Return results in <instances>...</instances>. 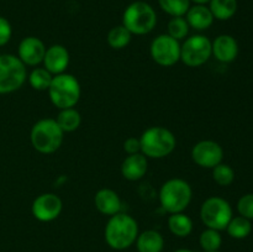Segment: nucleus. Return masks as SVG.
Returning <instances> with one entry per match:
<instances>
[{
  "mask_svg": "<svg viewBox=\"0 0 253 252\" xmlns=\"http://www.w3.org/2000/svg\"><path fill=\"white\" fill-rule=\"evenodd\" d=\"M167 30V34L169 35L170 37L175 39L177 41H180V40H184L185 37L188 36L190 27L184 16H177L172 17V19L169 20Z\"/></svg>",
  "mask_w": 253,
  "mask_h": 252,
  "instance_id": "nucleus-29",
  "label": "nucleus"
},
{
  "mask_svg": "<svg viewBox=\"0 0 253 252\" xmlns=\"http://www.w3.org/2000/svg\"><path fill=\"white\" fill-rule=\"evenodd\" d=\"M124 151L127 155H135L141 152V142L137 137H128L124 142Z\"/></svg>",
  "mask_w": 253,
  "mask_h": 252,
  "instance_id": "nucleus-32",
  "label": "nucleus"
},
{
  "mask_svg": "<svg viewBox=\"0 0 253 252\" xmlns=\"http://www.w3.org/2000/svg\"><path fill=\"white\" fill-rule=\"evenodd\" d=\"M52 79H53V76L44 67H36L27 76V81L31 88L39 91L48 90Z\"/></svg>",
  "mask_w": 253,
  "mask_h": 252,
  "instance_id": "nucleus-24",
  "label": "nucleus"
},
{
  "mask_svg": "<svg viewBox=\"0 0 253 252\" xmlns=\"http://www.w3.org/2000/svg\"><path fill=\"white\" fill-rule=\"evenodd\" d=\"M211 53L221 63H231L239 54V43L231 35H219L211 42Z\"/></svg>",
  "mask_w": 253,
  "mask_h": 252,
  "instance_id": "nucleus-15",
  "label": "nucleus"
},
{
  "mask_svg": "<svg viewBox=\"0 0 253 252\" xmlns=\"http://www.w3.org/2000/svg\"><path fill=\"white\" fill-rule=\"evenodd\" d=\"M94 205L100 214L113 216L121 211L123 203L115 190L110 188H101L94 195Z\"/></svg>",
  "mask_w": 253,
  "mask_h": 252,
  "instance_id": "nucleus-17",
  "label": "nucleus"
},
{
  "mask_svg": "<svg viewBox=\"0 0 253 252\" xmlns=\"http://www.w3.org/2000/svg\"><path fill=\"white\" fill-rule=\"evenodd\" d=\"M69 61H71L69 52L63 44H52L46 49L42 63L52 76H57V74L66 73Z\"/></svg>",
  "mask_w": 253,
  "mask_h": 252,
  "instance_id": "nucleus-14",
  "label": "nucleus"
},
{
  "mask_svg": "<svg viewBox=\"0 0 253 252\" xmlns=\"http://www.w3.org/2000/svg\"><path fill=\"white\" fill-rule=\"evenodd\" d=\"M211 56V41L204 35H193L180 44V61L192 68L205 64Z\"/></svg>",
  "mask_w": 253,
  "mask_h": 252,
  "instance_id": "nucleus-9",
  "label": "nucleus"
},
{
  "mask_svg": "<svg viewBox=\"0 0 253 252\" xmlns=\"http://www.w3.org/2000/svg\"><path fill=\"white\" fill-rule=\"evenodd\" d=\"M148 170V158L143 153L128 155L121 163V174L130 182L142 179Z\"/></svg>",
  "mask_w": 253,
  "mask_h": 252,
  "instance_id": "nucleus-16",
  "label": "nucleus"
},
{
  "mask_svg": "<svg viewBox=\"0 0 253 252\" xmlns=\"http://www.w3.org/2000/svg\"><path fill=\"white\" fill-rule=\"evenodd\" d=\"M56 121L64 133L73 132L81 126L82 116L81 113L76 108L62 109V110H59L58 115H57Z\"/></svg>",
  "mask_w": 253,
  "mask_h": 252,
  "instance_id": "nucleus-22",
  "label": "nucleus"
},
{
  "mask_svg": "<svg viewBox=\"0 0 253 252\" xmlns=\"http://www.w3.org/2000/svg\"><path fill=\"white\" fill-rule=\"evenodd\" d=\"M232 216L231 205L221 197L208 198L200 207V219L208 229L226 230Z\"/></svg>",
  "mask_w": 253,
  "mask_h": 252,
  "instance_id": "nucleus-8",
  "label": "nucleus"
},
{
  "mask_svg": "<svg viewBox=\"0 0 253 252\" xmlns=\"http://www.w3.org/2000/svg\"><path fill=\"white\" fill-rule=\"evenodd\" d=\"M193 220L184 212H177V214H169L168 217V229L174 236L187 237L192 234Z\"/></svg>",
  "mask_w": 253,
  "mask_h": 252,
  "instance_id": "nucleus-20",
  "label": "nucleus"
},
{
  "mask_svg": "<svg viewBox=\"0 0 253 252\" xmlns=\"http://www.w3.org/2000/svg\"><path fill=\"white\" fill-rule=\"evenodd\" d=\"M237 211L249 220H253V193L242 195L237 202Z\"/></svg>",
  "mask_w": 253,
  "mask_h": 252,
  "instance_id": "nucleus-30",
  "label": "nucleus"
},
{
  "mask_svg": "<svg viewBox=\"0 0 253 252\" xmlns=\"http://www.w3.org/2000/svg\"><path fill=\"white\" fill-rule=\"evenodd\" d=\"M212 179L220 187H229L235 180V170L226 163H220L212 168Z\"/></svg>",
  "mask_w": 253,
  "mask_h": 252,
  "instance_id": "nucleus-28",
  "label": "nucleus"
},
{
  "mask_svg": "<svg viewBox=\"0 0 253 252\" xmlns=\"http://www.w3.org/2000/svg\"><path fill=\"white\" fill-rule=\"evenodd\" d=\"M12 27L7 19L0 16V47L5 46L11 40Z\"/></svg>",
  "mask_w": 253,
  "mask_h": 252,
  "instance_id": "nucleus-31",
  "label": "nucleus"
},
{
  "mask_svg": "<svg viewBox=\"0 0 253 252\" xmlns=\"http://www.w3.org/2000/svg\"><path fill=\"white\" fill-rule=\"evenodd\" d=\"M204 252H205V251H204ZM208 252H220V251H219V250H217V251H208Z\"/></svg>",
  "mask_w": 253,
  "mask_h": 252,
  "instance_id": "nucleus-35",
  "label": "nucleus"
},
{
  "mask_svg": "<svg viewBox=\"0 0 253 252\" xmlns=\"http://www.w3.org/2000/svg\"><path fill=\"white\" fill-rule=\"evenodd\" d=\"M46 49L47 47L41 39L36 36H27L20 41L17 57L25 66L36 67L43 62Z\"/></svg>",
  "mask_w": 253,
  "mask_h": 252,
  "instance_id": "nucleus-13",
  "label": "nucleus"
},
{
  "mask_svg": "<svg viewBox=\"0 0 253 252\" xmlns=\"http://www.w3.org/2000/svg\"><path fill=\"white\" fill-rule=\"evenodd\" d=\"M237 0H210L209 9L214 19L226 21L235 16L237 11Z\"/></svg>",
  "mask_w": 253,
  "mask_h": 252,
  "instance_id": "nucleus-21",
  "label": "nucleus"
},
{
  "mask_svg": "<svg viewBox=\"0 0 253 252\" xmlns=\"http://www.w3.org/2000/svg\"><path fill=\"white\" fill-rule=\"evenodd\" d=\"M138 234V224L135 217L121 211L110 216L104 231L106 244L109 247L118 251H123L132 246Z\"/></svg>",
  "mask_w": 253,
  "mask_h": 252,
  "instance_id": "nucleus-1",
  "label": "nucleus"
},
{
  "mask_svg": "<svg viewBox=\"0 0 253 252\" xmlns=\"http://www.w3.org/2000/svg\"><path fill=\"white\" fill-rule=\"evenodd\" d=\"M210 0H190V2H194V4H202V5H207L209 4Z\"/></svg>",
  "mask_w": 253,
  "mask_h": 252,
  "instance_id": "nucleus-33",
  "label": "nucleus"
},
{
  "mask_svg": "<svg viewBox=\"0 0 253 252\" xmlns=\"http://www.w3.org/2000/svg\"><path fill=\"white\" fill-rule=\"evenodd\" d=\"M190 156L193 162L197 166L207 169H212L215 166L222 162L224 150L216 141L203 140L193 146Z\"/></svg>",
  "mask_w": 253,
  "mask_h": 252,
  "instance_id": "nucleus-11",
  "label": "nucleus"
},
{
  "mask_svg": "<svg viewBox=\"0 0 253 252\" xmlns=\"http://www.w3.org/2000/svg\"><path fill=\"white\" fill-rule=\"evenodd\" d=\"M47 91L51 103L59 110L74 108L78 104L82 94L78 79L69 73L53 76L51 85Z\"/></svg>",
  "mask_w": 253,
  "mask_h": 252,
  "instance_id": "nucleus-5",
  "label": "nucleus"
},
{
  "mask_svg": "<svg viewBox=\"0 0 253 252\" xmlns=\"http://www.w3.org/2000/svg\"><path fill=\"white\" fill-rule=\"evenodd\" d=\"M141 153L147 158L160 160L169 156L177 146L174 133L163 126H151L140 137Z\"/></svg>",
  "mask_w": 253,
  "mask_h": 252,
  "instance_id": "nucleus-3",
  "label": "nucleus"
},
{
  "mask_svg": "<svg viewBox=\"0 0 253 252\" xmlns=\"http://www.w3.org/2000/svg\"><path fill=\"white\" fill-rule=\"evenodd\" d=\"M199 244L202 249L205 252L208 251H217L221 247L222 237L220 231L214 229H208L200 234L199 236Z\"/></svg>",
  "mask_w": 253,
  "mask_h": 252,
  "instance_id": "nucleus-27",
  "label": "nucleus"
},
{
  "mask_svg": "<svg viewBox=\"0 0 253 252\" xmlns=\"http://www.w3.org/2000/svg\"><path fill=\"white\" fill-rule=\"evenodd\" d=\"M135 244L138 252H162L165 239L162 234L156 230H146L138 234Z\"/></svg>",
  "mask_w": 253,
  "mask_h": 252,
  "instance_id": "nucleus-19",
  "label": "nucleus"
},
{
  "mask_svg": "<svg viewBox=\"0 0 253 252\" xmlns=\"http://www.w3.org/2000/svg\"><path fill=\"white\" fill-rule=\"evenodd\" d=\"M174 252H194V251H192V250H189V249H179Z\"/></svg>",
  "mask_w": 253,
  "mask_h": 252,
  "instance_id": "nucleus-34",
  "label": "nucleus"
},
{
  "mask_svg": "<svg viewBox=\"0 0 253 252\" xmlns=\"http://www.w3.org/2000/svg\"><path fill=\"white\" fill-rule=\"evenodd\" d=\"M27 79L26 66L15 54H0V94L19 90Z\"/></svg>",
  "mask_w": 253,
  "mask_h": 252,
  "instance_id": "nucleus-7",
  "label": "nucleus"
},
{
  "mask_svg": "<svg viewBox=\"0 0 253 252\" xmlns=\"http://www.w3.org/2000/svg\"><path fill=\"white\" fill-rule=\"evenodd\" d=\"M226 231L232 239H246L252 231L251 220L246 219V217L241 216V215H239V216H232L229 225H227Z\"/></svg>",
  "mask_w": 253,
  "mask_h": 252,
  "instance_id": "nucleus-25",
  "label": "nucleus"
},
{
  "mask_svg": "<svg viewBox=\"0 0 253 252\" xmlns=\"http://www.w3.org/2000/svg\"><path fill=\"white\" fill-rule=\"evenodd\" d=\"M150 54L161 67H172L180 61V43L168 34L158 35L151 42Z\"/></svg>",
  "mask_w": 253,
  "mask_h": 252,
  "instance_id": "nucleus-10",
  "label": "nucleus"
},
{
  "mask_svg": "<svg viewBox=\"0 0 253 252\" xmlns=\"http://www.w3.org/2000/svg\"><path fill=\"white\" fill-rule=\"evenodd\" d=\"M131 39H132V34L121 24L110 29V31L108 32L106 41H108L109 46L111 48L123 49L128 46V43L131 42Z\"/></svg>",
  "mask_w": 253,
  "mask_h": 252,
  "instance_id": "nucleus-23",
  "label": "nucleus"
},
{
  "mask_svg": "<svg viewBox=\"0 0 253 252\" xmlns=\"http://www.w3.org/2000/svg\"><path fill=\"white\" fill-rule=\"evenodd\" d=\"M31 145L42 155H51L61 148L64 132L56 119H41L34 124L30 132Z\"/></svg>",
  "mask_w": 253,
  "mask_h": 252,
  "instance_id": "nucleus-4",
  "label": "nucleus"
},
{
  "mask_svg": "<svg viewBox=\"0 0 253 252\" xmlns=\"http://www.w3.org/2000/svg\"><path fill=\"white\" fill-rule=\"evenodd\" d=\"M185 20L190 29L197 31H205L214 24V16L210 11L209 6L202 4H194L189 7L185 14Z\"/></svg>",
  "mask_w": 253,
  "mask_h": 252,
  "instance_id": "nucleus-18",
  "label": "nucleus"
},
{
  "mask_svg": "<svg viewBox=\"0 0 253 252\" xmlns=\"http://www.w3.org/2000/svg\"><path fill=\"white\" fill-rule=\"evenodd\" d=\"M63 209V202L54 193H43L34 200L31 207L32 215L41 222L56 220Z\"/></svg>",
  "mask_w": 253,
  "mask_h": 252,
  "instance_id": "nucleus-12",
  "label": "nucleus"
},
{
  "mask_svg": "<svg viewBox=\"0 0 253 252\" xmlns=\"http://www.w3.org/2000/svg\"><path fill=\"white\" fill-rule=\"evenodd\" d=\"M158 5L169 16H185L190 7V0H158Z\"/></svg>",
  "mask_w": 253,
  "mask_h": 252,
  "instance_id": "nucleus-26",
  "label": "nucleus"
},
{
  "mask_svg": "<svg viewBox=\"0 0 253 252\" xmlns=\"http://www.w3.org/2000/svg\"><path fill=\"white\" fill-rule=\"evenodd\" d=\"M160 204L168 214L184 212L193 198V189L187 180L170 178L166 180L160 189Z\"/></svg>",
  "mask_w": 253,
  "mask_h": 252,
  "instance_id": "nucleus-2",
  "label": "nucleus"
},
{
  "mask_svg": "<svg viewBox=\"0 0 253 252\" xmlns=\"http://www.w3.org/2000/svg\"><path fill=\"white\" fill-rule=\"evenodd\" d=\"M123 25L132 35L142 36L150 34L157 25L156 10L142 0L131 2L123 14Z\"/></svg>",
  "mask_w": 253,
  "mask_h": 252,
  "instance_id": "nucleus-6",
  "label": "nucleus"
}]
</instances>
